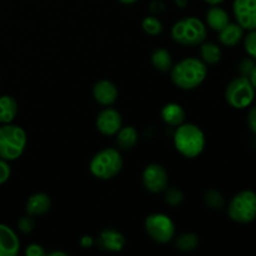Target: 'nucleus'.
<instances>
[{"instance_id": "f257e3e1", "label": "nucleus", "mask_w": 256, "mask_h": 256, "mask_svg": "<svg viewBox=\"0 0 256 256\" xmlns=\"http://www.w3.org/2000/svg\"><path fill=\"white\" fill-rule=\"evenodd\" d=\"M206 72V64L202 60L186 58L172 66V80L180 89L192 90L204 82Z\"/></svg>"}, {"instance_id": "f03ea898", "label": "nucleus", "mask_w": 256, "mask_h": 256, "mask_svg": "<svg viewBox=\"0 0 256 256\" xmlns=\"http://www.w3.org/2000/svg\"><path fill=\"white\" fill-rule=\"evenodd\" d=\"M174 145L184 156L196 158L205 148V135L196 125L182 124L174 134Z\"/></svg>"}, {"instance_id": "7ed1b4c3", "label": "nucleus", "mask_w": 256, "mask_h": 256, "mask_svg": "<svg viewBox=\"0 0 256 256\" xmlns=\"http://www.w3.org/2000/svg\"><path fill=\"white\" fill-rule=\"evenodd\" d=\"M26 146V134L18 125L4 124L0 126V158L6 162L22 156Z\"/></svg>"}, {"instance_id": "20e7f679", "label": "nucleus", "mask_w": 256, "mask_h": 256, "mask_svg": "<svg viewBox=\"0 0 256 256\" xmlns=\"http://www.w3.org/2000/svg\"><path fill=\"white\" fill-rule=\"evenodd\" d=\"M172 36L179 44L195 46L202 44L206 38V26L198 18H185L175 22L172 29Z\"/></svg>"}, {"instance_id": "39448f33", "label": "nucleus", "mask_w": 256, "mask_h": 256, "mask_svg": "<svg viewBox=\"0 0 256 256\" xmlns=\"http://www.w3.org/2000/svg\"><path fill=\"white\" fill-rule=\"evenodd\" d=\"M122 168V159L116 149H104L95 154L90 162V172L95 178L108 180L114 178Z\"/></svg>"}, {"instance_id": "423d86ee", "label": "nucleus", "mask_w": 256, "mask_h": 256, "mask_svg": "<svg viewBox=\"0 0 256 256\" xmlns=\"http://www.w3.org/2000/svg\"><path fill=\"white\" fill-rule=\"evenodd\" d=\"M230 219L240 224H248L256 219V192L242 190L238 192L228 206Z\"/></svg>"}, {"instance_id": "0eeeda50", "label": "nucleus", "mask_w": 256, "mask_h": 256, "mask_svg": "<svg viewBox=\"0 0 256 256\" xmlns=\"http://www.w3.org/2000/svg\"><path fill=\"white\" fill-rule=\"evenodd\" d=\"M225 98L230 106L235 109H245L250 106L255 99V88L248 76H239L229 82L225 90Z\"/></svg>"}, {"instance_id": "6e6552de", "label": "nucleus", "mask_w": 256, "mask_h": 256, "mask_svg": "<svg viewBox=\"0 0 256 256\" xmlns=\"http://www.w3.org/2000/svg\"><path fill=\"white\" fill-rule=\"evenodd\" d=\"M145 229L152 240L160 244L170 242L175 235V225L168 215L152 214L145 220Z\"/></svg>"}, {"instance_id": "1a4fd4ad", "label": "nucleus", "mask_w": 256, "mask_h": 256, "mask_svg": "<svg viewBox=\"0 0 256 256\" xmlns=\"http://www.w3.org/2000/svg\"><path fill=\"white\" fill-rule=\"evenodd\" d=\"M232 10L242 29H256V0H234Z\"/></svg>"}, {"instance_id": "9d476101", "label": "nucleus", "mask_w": 256, "mask_h": 256, "mask_svg": "<svg viewBox=\"0 0 256 256\" xmlns=\"http://www.w3.org/2000/svg\"><path fill=\"white\" fill-rule=\"evenodd\" d=\"M168 172L159 164H150L145 168L142 172V182L144 186L152 192H159L166 188Z\"/></svg>"}, {"instance_id": "9b49d317", "label": "nucleus", "mask_w": 256, "mask_h": 256, "mask_svg": "<svg viewBox=\"0 0 256 256\" xmlns=\"http://www.w3.org/2000/svg\"><path fill=\"white\" fill-rule=\"evenodd\" d=\"M122 124V115L118 110L112 109V108H108L104 109L96 119V126L102 134L112 136L115 135L120 130Z\"/></svg>"}, {"instance_id": "f8f14e48", "label": "nucleus", "mask_w": 256, "mask_h": 256, "mask_svg": "<svg viewBox=\"0 0 256 256\" xmlns=\"http://www.w3.org/2000/svg\"><path fill=\"white\" fill-rule=\"evenodd\" d=\"M20 242L8 225L0 224V256H15L19 252Z\"/></svg>"}, {"instance_id": "ddd939ff", "label": "nucleus", "mask_w": 256, "mask_h": 256, "mask_svg": "<svg viewBox=\"0 0 256 256\" xmlns=\"http://www.w3.org/2000/svg\"><path fill=\"white\" fill-rule=\"evenodd\" d=\"M118 89L109 80H100L94 85L92 95L94 99L102 105H112L118 99Z\"/></svg>"}, {"instance_id": "4468645a", "label": "nucleus", "mask_w": 256, "mask_h": 256, "mask_svg": "<svg viewBox=\"0 0 256 256\" xmlns=\"http://www.w3.org/2000/svg\"><path fill=\"white\" fill-rule=\"evenodd\" d=\"M99 244L108 252H120L125 245V238L116 230L106 229L100 234Z\"/></svg>"}, {"instance_id": "2eb2a0df", "label": "nucleus", "mask_w": 256, "mask_h": 256, "mask_svg": "<svg viewBox=\"0 0 256 256\" xmlns=\"http://www.w3.org/2000/svg\"><path fill=\"white\" fill-rule=\"evenodd\" d=\"M52 206V200L49 195L44 192H36L32 195L26 202V212L29 215H44L49 212Z\"/></svg>"}, {"instance_id": "dca6fc26", "label": "nucleus", "mask_w": 256, "mask_h": 256, "mask_svg": "<svg viewBox=\"0 0 256 256\" xmlns=\"http://www.w3.org/2000/svg\"><path fill=\"white\" fill-rule=\"evenodd\" d=\"M162 118L168 125L179 126L185 120V112L176 102H169L162 110Z\"/></svg>"}, {"instance_id": "f3484780", "label": "nucleus", "mask_w": 256, "mask_h": 256, "mask_svg": "<svg viewBox=\"0 0 256 256\" xmlns=\"http://www.w3.org/2000/svg\"><path fill=\"white\" fill-rule=\"evenodd\" d=\"M219 40L225 46H235L244 35V29L239 24H228L224 29L220 30Z\"/></svg>"}, {"instance_id": "a211bd4d", "label": "nucleus", "mask_w": 256, "mask_h": 256, "mask_svg": "<svg viewBox=\"0 0 256 256\" xmlns=\"http://www.w3.org/2000/svg\"><path fill=\"white\" fill-rule=\"evenodd\" d=\"M206 22L212 29L220 32L230 22L229 14L220 6H212L208 10Z\"/></svg>"}, {"instance_id": "6ab92c4d", "label": "nucleus", "mask_w": 256, "mask_h": 256, "mask_svg": "<svg viewBox=\"0 0 256 256\" xmlns=\"http://www.w3.org/2000/svg\"><path fill=\"white\" fill-rule=\"evenodd\" d=\"M18 114V102L9 95L0 96V122L9 124Z\"/></svg>"}, {"instance_id": "aec40b11", "label": "nucleus", "mask_w": 256, "mask_h": 256, "mask_svg": "<svg viewBox=\"0 0 256 256\" xmlns=\"http://www.w3.org/2000/svg\"><path fill=\"white\" fill-rule=\"evenodd\" d=\"M202 59L208 65H216L222 60V50L214 42H202Z\"/></svg>"}, {"instance_id": "412c9836", "label": "nucleus", "mask_w": 256, "mask_h": 256, "mask_svg": "<svg viewBox=\"0 0 256 256\" xmlns=\"http://www.w3.org/2000/svg\"><path fill=\"white\" fill-rule=\"evenodd\" d=\"M118 145L122 149H132L135 146L138 142V132L134 126H125L120 128L119 132H116Z\"/></svg>"}, {"instance_id": "4be33fe9", "label": "nucleus", "mask_w": 256, "mask_h": 256, "mask_svg": "<svg viewBox=\"0 0 256 256\" xmlns=\"http://www.w3.org/2000/svg\"><path fill=\"white\" fill-rule=\"evenodd\" d=\"M152 62L159 72H168L172 69V60L170 52L165 49H156L152 55Z\"/></svg>"}, {"instance_id": "5701e85b", "label": "nucleus", "mask_w": 256, "mask_h": 256, "mask_svg": "<svg viewBox=\"0 0 256 256\" xmlns=\"http://www.w3.org/2000/svg\"><path fill=\"white\" fill-rule=\"evenodd\" d=\"M198 244H199V239L196 235L192 234V232L180 235L176 240L178 249H180L182 252H192L198 246Z\"/></svg>"}, {"instance_id": "b1692460", "label": "nucleus", "mask_w": 256, "mask_h": 256, "mask_svg": "<svg viewBox=\"0 0 256 256\" xmlns=\"http://www.w3.org/2000/svg\"><path fill=\"white\" fill-rule=\"evenodd\" d=\"M142 29L149 35H159L162 32V24L158 18L146 16L142 20Z\"/></svg>"}, {"instance_id": "393cba45", "label": "nucleus", "mask_w": 256, "mask_h": 256, "mask_svg": "<svg viewBox=\"0 0 256 256\" xmlns=\"http://www.w3.org/2000/svg\"><path fill=\"white\" fill-rule=\"evenodd\" d=\"M205 202L212 209H222L224 206V196L216 190H210L205 194Z\"/></svg>"}, {"instance_id": "a878e982", "label": "nucleus", "mask_w": 256, "mask_h": 256, "mask_svg": "<svg viewBox=\"0 0 256 256\" xmlns=\"http://www.w3.org/2000/svg\"><path fill=\"white\" fill-rule=\"evenodd\" d=\"M244 46L248 54L252 58H254V59H256V29L250 30L249 34L245 36Z\"/></svg>"}, {"instance_id": "bb28decb", "label": "nucleus", "mask_w": 256, "mask_h": 256, "mask_svg": "<svg viewBox=\"0 0 256 256\" xmlns=\"http://www.w3.org/2000/svg\"><path fill=\"white\" fill-rule=\"evenodd\" d=\"M182 199H184V196H182V192H179V190L172 189L166 192L168 204L172 205V206H176V205H179L180 202H182Z\"/></svg>"}, {"instance_id": "cd10ccee", "label": "nucleus", "mask_w": 256, "mask_h": 256, "mask_svg": "<svg viewBox=\"0 0 256 256\" xmlns=\"http://www.w3.org/2000/svg\"><path fill=\"white\" fill-rule=\"evenodd\" d=\"M10 166L6 162V160L0 158V185L4 184L8 179L10 178Z\"/></svg>"}, {"instance_id": "c85d7f7f", "label": "nucleus", "mask_w": 256, "mask_h": 256, "mask_svg": "<svg viewBox=\"0 0 256 256\" xmlns=\"http://www.w3.org/2000/svg\"><path fill=\"white\" fill-rule=\"evenodd\" d=\"M34 228V220L30 216H24L19 220V229L22 232H30Z\"/></svg>"}, {"instance_id": "c756f323", "label": "nucleus", "mask_w": 256, "mask_h": 256, "mask_svg": "<svg viewBox=\"0 0 256 256\" xmlns=\"http://www.w3.org/2000/svg\"><path fill=\"white\" fill-rule=\"evenodd\" d=\"M25 254L28 256H42L45 255V250L42 249V245L39 244H32L26 248Z\"/></svg>"}, {"instance_id": "7c9ffc66", "label": "nucleus", "mask_w": 256, "mask_h": 256, "mask_svg": "<svg viewBox=\"0 0 256 256\" xmlns=\"http://www.w3.org/2000/svg\"><path fill=\"white\" fill-rule=\"evenodd\" d=\"M254 66H255V62H252V59L242 60V64H240V72H242V76H249L250 72H252Z\"/></svg>"}, {"instance_id": "2f4dec72", "label": "nucleus", "mask_w": 256, "mask_h": 256, "mask_svg": "<svg viewBox=\"0 0 256 256\" xmlns=\"http://www.w3.org/2000/svg\"><path fill=\"white\" fill-rule=\"evenodd\" d=\"M248 124H249V128L252 129V132L256 134V106H252L249 110V114H248Z\"/></svg>"}, {"instance_id": "473e14b6", "label": "nucleus", "mask_w": 256, "mask_h": 256, "mask_svg": "<svg viewBox=\"0 0 256 256\" xmlns=\"http://www.w3.org/2000/svg\"><path fill=\"white\" fill-rule=\"evenodd\" d=\"M249 80H250V82H252V86L255 88V90H256V65L254 68H252V72H250V74H249Z\"/></svg>"}, {"instance_id": "72a5a7b5", "label": "nucleus", "mask_w": 256, "mask_h": 256, "mask_svg": "<svg viewBox=\"0 0 256 256\" xmlns=\"http://www.w3.org/2000/svg\"><path fill=\"white\" fill-rule=\"evenodd\" d=\"M82 245L84 248H90L92 245V239L90 236H84L82 240H80Z\"/></svg>"}, {"instance_id": "f704fd0d", "label": "nucleus", "mask_w": 256, "mask_h": 256, "mask_svg": "<svg viewBox=\"0 0 256 256\" xmlns=\"http://www.w3.org/2000/svg\"><path fill=\"white\" fill-rule=\"evenodd\" d=\"M175 2H176L178 5H179L180 8H184L185 5H186V2H188V0H175Z\"/></svg>"}, {"instance_id": "c9c22d12", "label": "nucleus", "mask_w": 256, "mask_h": 256, "mask_svg": "<svg viewBox=\"0 0 256 256\" xmlns=\"http://www.w3.org/2000/svg\"><path fill=\"white\" fill-rule=\"evenodd\" d=\"M205 2H209V4H212V5H218V4H220V2H224V0H205Z\"/></svg>"}, {"instance_id": "e433bc0d", "label": "nucleus", "mask_w": 256, "mask_h": 256, "mask_svg": "<svg viewBox=\"0 0 256 256\" xmlns=\"http://www.w3.org/2000/svg\"><path fill=\"white\" fill-rule=\"evenodd\" d=\"M119 2H124V4H134V2H136V0H119Z\"/></svg>"}, {"instance_id": "4c0bfd02", "label": "nucleus", "mask_w": 256, "mask_h": 256, "mask_svg": "<svg viewBox=\"0 0 256 256\" xmlns=\"http://www.w3.org/2000/svg\"><path fill=\"white\" fill-rule=\"evenodd\" d=\"M50 255H66V254H65V252H52Z\"/></svg>"}]
</instances>
